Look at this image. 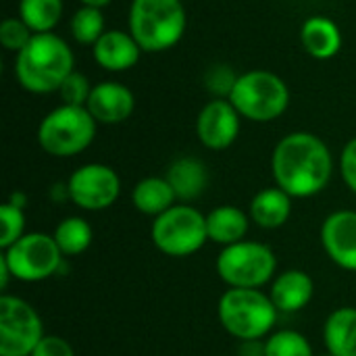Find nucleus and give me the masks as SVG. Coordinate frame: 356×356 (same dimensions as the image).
<instances>
[{
	"instance_id": "f257e3e1",
	"label": "nucleus",
	"mask_w": 356,
	"mask_h": 356,
	"mask_svg": "<svg viewBox=\"0 0 356 356\" xmlns=\"http://www.w3.org/2000/svg\"><path fill=\"white\" fill-rule=\"evenodd\" d=\"M271 173L275 186L292 198H313L330 186L334 156L319 136L311 131H292L275 144Z\"/></svg>"
},
{
	"instance_id": "f03ea898",
	"label": "nucleus",
	"mask_w": 356,
	"mask_h": 356,
	"mask_svg": "<svg viewBox=\"0 0 356 356\" xmlns=\"http://www.w3.org/2000/svg\"><path fill=\"white\" fill-rule=\"evenodd\" d=\"M75 56L69 44L48 31L33 33L27 46L15 56V77L31 94L58 92L63 81L75 71Z\"/></svg>"
},
{
	"instance_id": "7ed1b4c3",
	"label": "nucleus",
	"mask_w": 356,
	"mask_h": 356,
	"mask_svg": "<svg viewBox=\"0 0 356 356\" xmlns=\"http://www.w3.org/2000/svg\"><path fill=\"white\" fill-rule=\"evenodd\" d=\"M188 27L181 0H131L127 31L142 52H165L179 44Z\"/></svg>"
},
{
	"instance_id": "20e7f679",
	"label": "nucleus",
	"mask_w": 356,
	"mask_h": 356,
	"mask_svg": "<svg viewBox=\"0 0 356 356\" xmlns=\"http://www.w3.org/2000/svg\"><path fill=\"white\" fill-rule=\"evenodd\" d=\"M221 327L236 340H265L273 334L280 311L263 290L229 288L217 305Z\"/></svg>"
},
{
	"instance_id": "39448f33",
	"label": "nucleus",
	"mask_w": 356,
	"mask_h": 356,
	"mask_svg": "<svg viewBox=\"0 0 356 356\" xmlns=\"http://www.w3.org/2000/svg\"><path fill=\"white\" fill-rule=\"evenodd\" d=\"M227 100L244 119L254 123H269L288 111L290 90L277 73L254 69L238 75V81Z\"/></svg>"
},
{
	"instance_id": "423d86ee",
	"label": "nucleus",
	"mask_w": 356,
	"mask_h": 356,
	"mask_svg": "<svg viewBox=\"0 0 356 356\" xmlns=\"http://www.w3.org/2000/svg\"><path fill=\"white\" fill-rule=\"evenodd\" d=\"M98 121L86 106L60 104L52 108L38 125L40 148L56 159L81 154L96 138Z\"/></svg>"
},
{
	"instance_id": "0eeeda50",
	"label": "nucleus",
	"mask_w": 356,
	"mask_h": 356,
	"mask_svg": "<svg viewBox=\"0 0 356 356\" xmlns=\"http://www.w3.org/2000/svg\"><path fill=\"white\" fill-rule=\"evenodd\" d=\"M215 269L227 288L261 290L277 275V257L263 242L242 240L221 248Z\"/></svg>"
},
{
	"instance_id": "6e6552de",
	"label": "nucleus",
	"mask_w": 356,
	"mask_h": 356,
	"mask_svg": "<svg viewBox=\"0 0 356 356\" xmlns=\"http://www.w3.org/2000/svg\"><path fill=\"white\" fill-rule=\"evenodd\" d=\"M150 238L154 248L165 257H192L209 242L207 215L186 202H177L152 221Z\"/></svg>"
},
{
	"instance_id": "1a4fd4ad",
	"label": "nucleus",
	"mask_w": 356,
	"mask_h": 356,
	"mask_svg": "<svg viewBox=\"0 0 356 356\" xmlns=\"http://www.w3.org/2000/svg\"><path fill=\"white\" fill-rule=\"evenodd\" d=\"M0 259L6 263L13 280L23 284L46 282L60 273L65 257L54 238L44 232H31L21 236L15 244L2 250Z\"/></svg>"
},
{
	"instance_id": "9d476101",
	"label": "nucleus",
	"mask_w": 356,
	"mask_h": 356,
	"mask_svg": "<svg viewBox=\"0 0 356 356\" xmlns=\"http://www.w3.org/2000/svg\"><path fill=\"white\" fill-rule=\"evenodd\" d=\"M44 336L42 317L27 300L0 296V356H31Z\"/></svg>"
},
{
	"instance_id": "9b49d317",
	"label": "nucleus",
	"mask_w": 356,
	"mask_h": 356,
	"mask_svg": "<svg viewBox=\"0 0 356 356\" xmlns=\"http://www.w3.org/2000/svg\"><path fill=\"white\" fill-rule=\"evenodd\" d=\"M69 200L88 213L111 209L121 196L119 173L102 163H88L77 167L67 179Z\"/></svg>"
},
{
	"instance_id": "f8f14e48",
	"label": "nucleus",
	"mask_w": 356,
	"mask_h": 356,
	"mask_svg": "<svg viewBox=\"0 0 356 356\" xmlns=\"http://www.w3.org/2000/svg\"><path fill=\"white\" fill-rule=\"evenodd\" d=\"M242 115L227 98H213L196 117V136L209 150H227L240 136Z\"/></svg>"
},
{
	"instance_id": "ddd939ff",
	"label": "nucleus",
	"mask_w": 356,
	"mask_h": 356,
	"mask_svg": "<svg viewBox=\"0 0 356 356\" xmlns=\"http://www.w3.org/2000/svg\"><path fill=\"white\" fill-rule=\"evenodd\" d=\"M319 236L327 259L340 269L356 273V211L340 209L330 213Z\"/></svg>"
},
{
	"instance_id": "4468645a",
	"label": "nucleus",
	"mask_w": 356,
	"mask_h": 356,
	"mask_svg": "<svg viewBox=\"0 0 356 356\" xmlns=\"http://www.w3.org/2000/svg\"><path fill=\"white\" fill-rule=\"evenodd\" d=\"M86 108L98 123L115 125L127 121L134 115L136 96L127 86L119 81H100L92 88Z\"/></svg>"
},
{
	"instance_id": "2eb2a0df",
	"label": "nucleus",
	"mask_w": 356,
	"mask_h": 356,
	"mask_svg": "<svg viewBox=\"0 0 356 356\" xmlns=\"http://www.w3.org/2000/svg\"><path fill=\"white\" fill-rule=\"evenodd\" d=\"M140 54H142L140 44L134 40L129 31H121V29H106L100 35V40L92 46V56L96 65L111 73H121L136 67Z\"/></svg>"
},
{
	"instance_id": "dca6fc26",
	"label": "nucleus",
	"mask_w": 356,
	"mask_h": 356,
	"mask_svg": "<svg viewBox=\"0 0 356 356\" xmlns=\"http://www.w3.org/2000/svg\"><path fill=\"white\" fill-rule=\"evenodd\" d=\"M269 296L280 313H298L315 296V280L302 269H286L271 282Z\"/></svg>"
},
{
	"instance_id": "f3484780",
	"label": "nucleus",
	"mask_w": 356,
	"mask_h": 356,
	"mask_svg": "<svg viewBox=\"0 0 356 356\" xmlns=\"http://www.w3.org/2000/svg\"><path fill=\"white\" fill-rule=\"evenodd\" d=\"M300 44L317 60L334 58L342 48V31L338 23L325 15H313L300 25Z\"/></svg>"
},
{
	"instance_id": "a211bd4d",
	"label": "nucleus",
	"mask_w": 356,
	"mask_h": 356,
	"mask_svg": "<svg viewBox=\"0 0 356 356\" xmlns=\"http://www.w3.org/2000/svg\"><path fill=\"white\" fill-rule=\"evenodd\" d=\"M292 200L294 198L280 186H269L252 196L248 215L261 229H280L292 215Z\"/></svg>"
},
{
	"instance_id": "6ab92c4d",
	"label": "nucleus",
	"mask_w": 356,
	"mask_h": 356,
	"mask_svg": "<svg viewBox=\"0 0 356 356\" xmlns=\"http://www.w3.org/2000/svg\"><path fill=\"white\" fill-rule=\"evenodd\" d=\"M167 181L171 184L179 202H192L200 198L209 186L207 165L196 156H179L167 169Z\"/></svg>"
},
{
	"instance_id": "aec40b11",
	"label": "nucleus",
	"mask_w": 356,
	"mask_h": 356,
	"mask_svg": "<svg viewBox=\"0 0 356 356\" xmlns=\"http://www.w3.org/2000/svg\"><path fill=\"white\" fill-rule=\"evenodd\" d=\"M250 215L234 204H221L207 215V234L209 242L219 244L221 248L246 240L250 229Z\"/></svg>"
},
{
	"instance_id": "412c9836",
	"label": "nucleus",
	"mask_w": 356,
	"mask_h": 356,
	"mask_svg": "<svg viewBox=\"0 0 356 356\" xmlns=\"http://www.w3.org/2000/svg\"><path fill=\"white\" fill-rule=\"evenodd\" d=\"M323 342L330 355L356 356V307H340L327 315Z\"/></svg>"
},
{
	"instance_id": "4be33fe9",
	"label": "nucleus",
	"mask_w": 356,
	"mask_h": 356,
	"mask_svg": "<svg viewBox=\"0 0 356 356\" xmlns=\"http://www.w3.org/2000/svg\"><path fill=\"white\" fill-rule=\"evenodd\" d=\"M131 202L136 207V211H140L142 215L148 217H159L165 211H169L171 207H175L179 200L171 188V184L167 181V177H159V175H150L140 179L134 190H131Z\"/></svg>"
},
{
	"instance_id": "5701e85b",
	"label": "nucleus",
	"mask_w": 356,
	"mask_h": 356,
	"mask_svg": "<svg viewBox=\"0 0 356 356\" xmlns=\"http://www.w3.org/2000/svg\"><path fill=\"white\" fill-rule=\"evenodd\" d=\"M56 246L60 248L63 257H79L83 254L94 240V229L83 217H65L52 232Z\"/></svg>"
},
{
	"instance_id": "b1692460",
	"label": "nucleus",
	"mask_w": 356,
	"mask_h": 356,
	"mask_svg": "<svg viewBox=\"0 0 356 356\" xmlns=\"http://www.w3.org/2000/svg\"><path fill=\"white\" fill-rule=\"evenodd\" d=\"M63 10V0H19L17 17H21L33 33H48L58 25Z\"/></svg>"
},
{
	"instance_id": "393cba45",
	"label": "nucleus",
	"mask_w": 356,
	"mask_h": 356,
	"mask_svg": "<svg viewBox=\"0 0 356 356\" xmlns=\"http://www.w3.org/2000/svg\"><path fill=\"white\" fill-rule=\"evenodd\" d=\"M71 35L75 38L77 44L81 46H94L100 35L106 31L104 29V15L102 8H94V6H81L73 13L71 17Z\"/></svg>"
},
{
	"instance_id": "a878e982",
	"label": "nucleus",
	"mask_w": 356,
	"mask_h": 356,
	"mask_svg": "<svg viewBox=\"0 0 356 356\" xmlns=\"http://www.w3.org/2000/svg\"><path fill=\"white\" fill-rule=\"evenodd\" d=\"M265 356H315V353L305 334L280 330L265 340Z\"/></svg>"
},
{
	"instance_id": "bb28decb",
	"label": "nucleus",
	"mask_w": 356,
	"mask_h": 356,
	"mask_svg": "<svg viewBox=\"0 0 356 356\" xmlns=\"http://www.w3.org/2000/svg\"><path fill=\"white\" fill-rule=\"evenodd\" d=\"M0 248H8L15 244L21 236H25V209L15 207L13 202H2L0 204Z\"/></svg>"
},
{
	"instance_id": "cd10ccee",
	"label": "nucleus",
	"mask_w": 356,
	"mask_h": 356,
	"mask_svg": "<svg viewBox=\"0 0 356 356\" xmlns=\"http://www.w3.org/2000/svg\"><path fill=\"white\" fill-rule=\"evenodd\" d=\"M33 38V31L25 25L21 17H6L0 23V44L8 52H21L27 42Z\"/></svg>"
},
{
	"instance_id": "c85d7f7f",
	"label": "nucleus",
	"mask_w": 356,
	"mask_h": 356,
	"mask_svg": "<svg viewBox=\"0 0 356 356\" xmlns=\"http://www.w3.org/2000/svg\"><path fill=\"white\" fill-rule=\"evenodd\" d=\"M92 88L88 77L83 73H77L73 71L65 81L63 86L58 88V96L63 100V104H71V106H86L88 100H90V94H92Z\"/></svg>"
},
{
	"instance_id": "c756f323",
	"label": "nucleus",
	"mask_w": 356,
	"mask_h": 356,
	"mask_svg": "<svg viewBox=\"0 0 356 356\" xmlns=\"http://www.w3.org/2000/svg\"><path fill=\"white\" fill-rule=\"evenodd\" d=\"M236 81H238V75L227 65H213L204 75L207 90L217 98H229Z\"/></svg>"
},
{
	"instance_id": "7c9ffc66",
	"label": "nucleus",
	"mask_w": 356,
	"mask_h": 356,
	"mask_svg": "<svg viewBox=\"0 0 356 356\" xmlns=\"http://www.w3.org/2000/svg\"><path fill=\"white\" fill-rule=\"evenodd\" d=\"M340 175H342V181L346 184V188L356 194V138L348 140L340 152Z\"/></svg>"
},
{
	"instance_id": "2f4dec72",
	"label": "nucleus",
	"mask_w": 356,
	"mask_h": 356,
	"mask_svg": "<svg viewBox=\"0 0 356 356\" xmlns=\"http://www.w3.org/2000/svg\"><path fill=\"white\" fill-rule=\"evenodd\" d=\"M31 356H75V350L65 338L46 334L40 340V344L35 346V350L31 353Z\"/></svg>"
},
{
	"instance_id": "473e14b6",
	"label": "nucleus",
	"mask_w": 356,
	"mask_h": 356,
	"mask_svg": "<svg viewBox=\"0 0 356 356\" xmlns=\"http://www.w3.org/2000/svg\"><path fill=\"white\" fill-rule=\"evenodd\" d=\"M240 356H265V340H246V342H242Z\"/></svg>"
},
{
	"instance_id": "72a5a7b5",
	"label": "nucleus",
	"mask_w": 356,
	"mask_h": 356,
	"mask_svg": "<svg viewBox=\"0 0 356 356\" xmlns=\"http://www.w3.org/2000/svg\"><path fill=\"white\" fill-rule=\"evenodd\" d=\"M50 198L52 200H69V190H67V181L65 184H54L50 190Z\"/></svg>"
},
{
	"instance_id": "f704fd0d",
	"label": "nucleus",
	"mask_w": 356,
	"mask_h": 356,
	"mask_svg": "<svg viewBox=\"0 0 356 356\" xmlns=\"http://www.w3.org/2000/svg\"><path fill=\"white\" fill-rule=\"evenodd\" d=\"M8 202H13L15 207H21V209H25L27 207V196L23 194V192H13L10 196H8Z\"/></svg>"
},
{
	"instance_id": "c9c22d12",
	"label": "nucleus",
	"mask_w": 356,
	"mask_h": 356,
	"mask_svg": "<svg viewBox=\"0 0 356 356\" xmlns=\"http://www.w3.org/2000/svg\"><path fill=\"white\" fill-rule=\"evenodd\" d=\"M81 6H94V8H104L106 4H111L113 0H79Z\"/></svg>"
},
{
	"instance_id": "e433bc0d",
	"label": "nucleus",
	"mask_w": 356,
	"mask_h": 356,
	"mask_svg": "<svg viewBox=\"0 0 356 356\" xmlns=\"http://www.w3.org/2000/svg\"><path fill=\"white\" fill-rule=\"evenodd\" d=\"M319 356H334V355H330V353H325V355H319Z\"/></svg>"
}]
</instances>
